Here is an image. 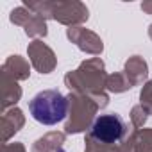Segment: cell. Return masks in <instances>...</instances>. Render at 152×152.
I'll return each instance as SVG.
<instances>
[{"label":"cell","instance_id":"cell-1","mask_svg":"<svg viewBox=\"0 0 152 152\" xmlns=\"http://www.w3.org/2000/svg\"><path fill=\"white\" fill-rule=\"evenodd\" d=\"M32 118L43 125H54L61 122L68 113V100L56 90H45L32 97L29 102Z\"/></svg>","mask_w":152,"mask_h":152},{"label":"cell","instance_id":"cell-2","mask_svg":"<svg viewBox=\"0 0 152 152\" xmlns=\"http://www.w3.org/2000/svg\"><path fill=\"white\" fill-rule=\"evenodd\" d=\"M125 122L118 115H102L95 120L91 127V136L102 143H115L125 134Z\"/></svg>","mask_w":152,"mask_h":152}]
</instances>
